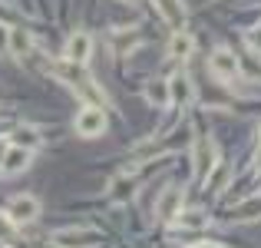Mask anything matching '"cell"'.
I'll list each match as a JSON object with an SVG mask.
<instances>
[{
	"mask_svg": "<svg viewBox=\"0 0 261 248\" xmlns=\"http://www.w3.org/2000/svg\"><path fill=\"white\" fill-rule=\"evenodd\" d=\"M76 133L80 136H86V139H96V136H102L106 133V113H102L96 103H86L83 109L76 113Z\"/></svg>",
	"mask_w": 261,
	"mask_h": 248,
	"instance_id": "6da1fadb",
	"label": "cell"
},
{
	"mask_svg": "<svg viewBox=\"0 0 261 248\" xmlns=\"http://www.w3.org/2000/svg\"><path fill=\"white\" fill-rule=\"evenodd\" d=\"M89 53H93V37H89L86 30H76L70 40H66V50H63L66 63H73V66H83L86 60H89Z\"/></svg>",
	"mask_w": 261,
	"mask_h": 248,
	"instance_id": "7a4b0ae2",
	"label": "cell"
},
{
	"mask_svg": "<svg viewBox=\"0 0 261 248\" xmlns=\"http://www.w3.org/2000/svg\"><path fill=\"white\" fill-rule=\"evenodd\" d=\"M7 215H10L13 225H27V222H33V218L40 215V202L33 195H17V199H10V205H7Z\"/></svg>",
	"mask_w": 261,
	"mask_h": 248,
	"instance_id": "3957f363",
	"label": "cell"
},
{
	"mask_svg": "<svg viewBox=\"0 0 261 248\" xmlns=\"http://www.w3.org/2000/svg\"><path fill=\"white\" fill-rule=\"evenodd\" d=\"M218 165V149H215V139H202L195 146V176L198 179H208V172Z\"/></svg>",
	"mask_w": 261,
	"mask_h": 248,
	"instance_id": "277c9868",
	"label": "cell"
},
{
	"mask_svg": "<svg viewBox=\"0 0 261 248\" xmlns=\"http://www.w3.org/2000/svg\"><path fill=\"white\" fill-rule=\"evenodd\" d=\"M33 159V149H27V146H10L4 153V159H0V169L7 172V176H17V172H23L27 165H30Z\"/></svg>",
	"mask_w": 261,
	"mask_h": 248,
	"instance_id": "5b68a950",
	"label": "cell"
},
{
	"mask_svg": "<svg viewBox=\"0 0 261 248\" xmlns=\"http://www.w3.org/2000/svg\"><path fill=\"white\" fill-rule=\"evenodd\" d=\"M212 70L222 80H235L238 77V57L231 50H225V46H218V50L212 53Z\"/></svg>",
	"mask_w": 261,
	"mask_h": 248,
	"instance_id": "8992f818",
	"label": "cell"
},
{
	"mask_svg": "<svg viewBox=\"0 0 261 248\" xmlns=\"http://www.w3.org/2000/svg\"><path fill=\"white\" fill-rule=\"evenodd\" d=\"M136 189H139V179L136 176H116L113 182H109V199H113V202H129V199L136 195Z\"/></svg>",
	"mask_w": 261,
	"mask_h": 248,
	"instance_id": "52a82bcc",
	"label": "cell"
},
{
	"mask_svg": "<svg viewBox=\"0 0 261 248\" xmlns=\"http://www.w3.org/2000/svg\"><path fill=\"white\" fill-rule=\"evenodd\" d=\"M159 4V13L166 17L169 27H175V30H182L185 27V17H189V10H185L182 0H155Z\"/></svg>",
	"mask_w": 261,
	"mask_h": 248,
	"instance_id": "ba28073f",
	"label": "cell"
},
{
	"mask_svg": "<svg viewBox=\"0 0 261 248\" xmlns=\"http://www.w3.org/2000/svg\"><path fill=\"white\" fill-rule=\"evenodd\" d=\"M182 209V189L178 185H169L166 192H162V199H159V218H166V222H172L175 218V212Z\"/></svg>",
	"mask_w": 261,
	"mask_h": 248,
	"instance_id": "9c48e42d",
	"label": "cell"
},
{
	"mask_svg": "<svg viewBox=\"0 0 261 248\" xmlns=\"http://www.w3.org/2000/svg\"><path fill=\"white\" fill-rule=\"evenodd\" d=\"M7 46H10V53H13V57L27 60V57L33 53V37L23 30V27H17V30H10V33H7Z\"/></svg>",
	"mask_w": 261,
	"mask_h": 248,
	"instance_id": "30bf717a",
	"label": "cell"
},
{
	"mask_svg": "<svg viewBox=\"0 0 261 248\" xmlns=\"http://www.w3.org/2000/svg\"><path fill=\"white\" fill-rule=\"evenodd\" d=\"M142 96H146L152 106H166V103H172V100H169V80L166 77H152L146 86H142Z\"/></svg>",
	"mask_w": 261,
	"mask_h": 248,
	"instance_id": "8fae6325",
	"label": "cell"
},
{
	"mask_svg": "<svg viewBox=\"0 0 261 248\" xmlns=\"http://www.w3.org/2000/svg\"><path fill=\"white\" fill-rule=\"evenodd\" d=\"M205 222H208V215H205L202 209H178L175 218H172L175 229H202Z\"/></svg>",
	"mask_w": 261,
	"mask_h": 248,
	"instance_id": "7c38bea8",
	"label": "cell"
},
{
	"mask_svg": "<svg viewBox=\"0 0 261 248\" xmlns=\"http://www.w3.org/2000/svg\"><path fill=\"white\" fill-rule=\"evenodd\" d=\"M169 100L172 103H189L192 100V80L185 77V73L169 77Z\"/></svg>",
	"mask_w": 261,
	"mask_h": 248,
	"instance_id": "4fadbf2b",
	"label": "cell"
},
{
	"mask_svg": "<svg viewBox=\"0 0 261 248\" xmlns=\"http://www.w3.org/2000/svg\"><path fill=\"white\" fill-rule=\"evenodd\" d=\"M192 50H195V40H192L185 30H175V37L169 40V57H175V60H185Z\"/></svg>",
	"mask_w": 261,
	"mask_h": 248,
	"instance_id": "5bb4252c",
	"label": "cell"
},
{
	"mask_svg": "<svg viewBox=\"0 0 261 248\" xmlns=\"http://www.w3.org/2000/svg\"><path fill=\"white\" fill-rule=\"evenodd\" d=\"M57 242L66 248H86V245H96V235H86L83 229H70V232H60Z\"/></svg>",
	"mask_w": 261,
	"mask_h": 248,
	"instance_id": "9a60e30c",
	"label": "cell"
},
{
	"mask_svg": "<svg viewBox=\"0 0 261 248\" xmlns=\"http://www.w3.org/2000/svg\"><path fill=\"white\" fill-rule=\"evenodd\" d=\"M10 142H13V146H27V149H33V146L40 142V136H37V129L20 126V129H13V133H10Z\"/></svg>",
	"mask_w": 261,
	"mask_h": 248,
	"instance_id": "2e32d148",
	"label": "cell"
},
{
	"mask_svg": "<svg viewBox=\"0 0 261 248\" xmlns=\"http://www.w3.org/2000/svg\"><path fill=\"white\" fill-rule=\"evenodd\" d=\"M0 242H4V245L17 242V225L10 222V215H7V212H0Z\"/></svg>",
	"mask_w": 261,
	"mask_h": 248,
	"instance_id": "e0dca14e",
	"label": "cell"
},
{
	"mask_svg": "<svg viewBox=\"0 0 261 248\" xmlns=\"http://www.w3.org/2000/svg\"><path fill=\"white\" fill-rule=\"evenodd\" d=\"M136 40H139V33H136V30H126V33H122V30H116L113 33V43H116V50H133V43H136Z\"/></svg>",
	"mask_w": 261,
	"mask_h": 248,
	"instance_id": "ac0fdd59",
	"label": "cell"
},
{
	"mask_svg": "<svg viewBox=\"0 0 261 248\" xmlns=\"http://www.w3.org/2000/svg\"><path fill=\"white\" fill-rule=\"evenodd\" d=\"M238 70H245L248 77H255V80H261V63L255 57H238Z\"/></svg>",
	"mask_w": 261,
	"mask_h": 248,
	"instance_id": "d6986e66",
	"label": "cell"
},
{
	"mask_svg": "<svg viewBox=\"0 0 261 248\" xmlns=\"http://www.w3.org/2000/svg\"><path fill=\"white\" fill-rule=\"evenodd\" d=\"M212 176V182H208V189L212 192H218V189H225V182H228V165H218L215 172H208Z\"/></svg>",
	"mask_w": 261,
	"mask_h": 248,
	"instance_id": "ffe728a7",
	"label": "cell"
},
{
	"mask_svg": "<svg viewBox=\"0 0 261 248\" xmlns=\"http://www.w3.org/2000/svg\"><path fill=\"white\" fill-rule=\"evenodd\" d=\"M258 215H261V199H251L245 209H238V218H242V222H251V218H258Z\"/></svg>",
	"mask_w": 261,
	"mask_h": 248,
	"instance_id": "44dd1931",
	"label": "cell"
},
{
	"mask_svg": "<svg viewBox=\"0 0 261 248\" xmlns=\"http://www.w3.org/2000/svg\"><path fill=\"white\" fill-rule=\"evenodd\" d=\"M245 40H248V46H251V50H258V53H261V27L248 30V37H245Z\"/></svg>",
	"mask_w": 261,
	"mask_h": 248,
	"instance_id": "7402d4cb",
	"label": "cell"
},
{
	"mask_svg": "<svg viewBox=\"0 0 261 248\" xmlns=\"http://www.w3.org/2000/svg\"><path fill=\"white\" fill-rule=\"evenodd\" d=\"M7 33H10V30H7V27L0 23V50H7Z\"/></svg>",
	"mask_w": 261,
	"mask_h": 248,
	"instance_id": "603a6c76",
	"label": "cell"
},
{
	"mask_svg": "<svg viewBox=\"0 0 261 248\" xmlns=\"http://www.w3.org/2000/svg\"><path fill=\"white\" fill-rule=\"evenodd\" d=\"M40 248H66V245H60V242H46V245H40Z\"/></svg>",
	"mask_w": 261,
	"mask_h": 248,
	"instance_id": "cb8c5ba5",
	"label": "cell"
},
{
	"mask_svg": "<svg viewBox=\"0 0 261 248\" xmlns=\"http://www.w3.org/2000/svg\"><path fill=\"white\" fill-rule=\"evenodd\" d=\"M192 248H222V245H212V242H202V245H192Z\"/></svg>",
	"mask_w": 261,
	"mask_h": 248,
	"instance_id": "d4e9b609",
	"label": "cell"
},
{
	"mask_svg": "<svg viewBox=\"0 0 261 248\" xmlns=\"http://www.w3.org/2000/svg\"><path fill=\"white\" fill-rule=\"evenodd\" d=\"M255 169H258V172H261V153H258V156H255Z\"/></svg>",
	"mask_w": 261,
	"mask_h": 248,
	"instance_id": "484cf974",
	"label": "cell"
},
{
	"mask_svg": "<svg viewBox=\"0 0 261 248\" xmlns=\"http://www.w3.org/2000/svg\"><path fill=\"white\" fill-rule=\"evenodd\" d=\"M129 4H139V0H129Z\"/></svg>",
	"mask_w": 261,
	"mask_h": 248,
	"instance_id": "4316f807",
	"label": "cell"
}]
</instances>
